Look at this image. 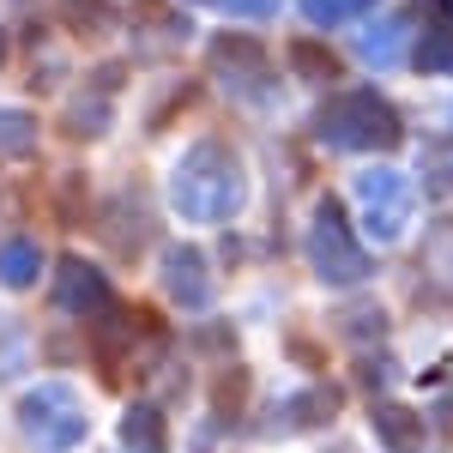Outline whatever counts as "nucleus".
<instances>
[{
  "label": "nucleus",
  "mask_w": 453,
  "mask_h": 453,
  "mask_svg": "<svg viewBox=\"0 0 453 453\" xmlns=\"http://www.w3.org/2000/svg\"><path fill=\"white\" fill-rule=\"evenodd\" d=\"M248 200V175L242 157L224 140H200L175 157L170 170V206L188 218V224H230Z\"/></svg>",
  "instance_id": "obj_1"
},
{
  "label": "nucleus",
  "mask_w": 453,
  "mask_h": 453,
  "mask_svg": "<svg viewBox=\"0 0 453 453\" xmlns=\"http://www.w3.org/2000/svg\"><path fill=\"white\" fill-rule=\"evenodd\" d=\"M314 140L333 145V151H393L405 140V127L381 91H339L314 115Z\"/></svg>",
  "instance_id": "obj_2"
},
{
  "label": "nucleus",
  "mask_w": 453,
  "mask_h": 453,
  "mask_svg": "<svg viewBox=\"0 0 453 453\" xmlns=\"http://www.w3.org/2000/svg\"><path fill=\"white\" fill-rule=\"evenodd\" d=\"M309 266L320 284H333V290H350V284L369 279V254H363V242L350 236L345 211H339V200H320L314 206V224H309Z\"/></svg>",
  "instance_id": "obj_3"
},
{
  "label": "nucleus",
  "mask_w": 453,
  "mask_h": 453,
  "mask_svg": "<svg viewBox=\"0 0 453 453\" xmlns=\"http://www.w3.org/2000/svg\"><path fill=\"white\" fill-rule=\"evenodd\" d=\"M411 206H418V188H411V175L405 170H375L357 175V211H363V230H369V242H399L405 236V224H411Z\"/></svg>",
  "instance_id": "obj_4"
},
{
  "label": "nucleus",
  "mask_w": 453,
  "mask_h": 453,
  "mask_svg": "<svg viewBox=\"0 0 453 453\" xmlns=\"http://www.w3.org/2000/svg\"><path fill=\"white\" fill-rule=\"evenodd\" d=\"M19 418H25V435L36 441V453H67L85 441V411H79V399H73L67 381H42L25 393V405H19Z\"/></svg>",
  "instance_id": "obj_5"
},
{
  "label": "nucleus",
  "mask_w": 453,
  "mask_h": 453,
  "mask_svg": "<svg viewBox=\"0 0 453 453\" xmlns=\"http://www.w3.org/2000/svg\"><path fill=\"white\" fill-rule=\"evenodd\" d=\"M211 73L224 79V91H236L248 104L266 97V49L248 42V36H218L211 42Z\"/></svg>",
  "instance_id": "obj_6"
},
{
  "label": "nucleus",
  "mask_w": 453,
  "mask_h": 453,
  "mask_svg": "<svg viewBox=\"0 0 453 453\" xmlns=\"http://www.w3.org/2000/svg\"><path fill=\"white\" fill-rule=\"evenodd\" d=\"M55 303L67 314H85V320H97V314L115 309V303H109V279L97 266H85V260H61V273H55Z\"/></svg>",
  "instance_id": "obj_7"
},
{
  "label": "nucleus",
  "mask_w": 453,
  "mask_h": 453,
  "mask_svg": "<svg viewBox=\"0 0 453 453\" xmlns=\"http://www.w3.org/2000/svg\"><path fill=\"white\" fill-rule=\"evenodd\" d=\"M164 284H170V296L181 309H211V290H218L200 248H170L164 254Z\"/></svg>",
  "instance_id": "obj_8"
},
{
  "label": "nucleus",
  "mask_w": 453,
  "mask_h": 453,
  "mask_svg": "<svg viewBox=\"0 0 453 453\" xmlns=\"http://www.w3.org/2000/svg\"><path fill=\"white\" fill-rule=\"evenodd\" d=\"M405 42H411V19L381 12L369 31H357V55H363L375 73H387V67H399V61H405Z\"/></svg>",
  "instance_id": "obj_9"
},
{
  "label": "nucleus",
  "mask_w": 453,
  "mask_h": 453,
  "mask_svg": "<svg viewBox=\"0 0 453 453\" xmlns=\"http://www.w3.org/2000/svg\"><path fill=\"white\" fill-rule=\"evenodd\" d=\"M375 435L387 453H423V418L405 405H375Z\"/></svg>",
  "instance_id": "obj_10"
},
{
  "label": "nucleus",
  "mask_w": 453,
  "mask_h": 453,
  "mask_svg": "<svg viewBox=\"0 0 453 453\" xmlns=\"http://www.w3.org/2000/svg\"><path fill=\"white\" fill-rule=\"evenodd\" d=\"M121 448L127 453H170L164 411H157V405H134V411L121 418Z\"/></svg>",
  "instance_id": "obj_11"
},
{
  "label": "nucleus",
  "mask_w": 453,
  "mask_h": 453,
  "mask_svg": "<svg viewBox=\"0 0 453 453\" xmlns=\"http://www.w3.org/2000/svg\"><path fill=\"white\" fill-rule=\"evenodd\" d=\"M109 91H115V67L97 73L91 97H73V104H67V127H73V134H104V127H109Z\"/></svg>",
  "instance_id": "obj_12"
},
{
  "label": "nucleus",
  "mask_w": 453,
  "mask_h": 453,
  "mask_svg": "<svg viewBox=\"0 0 453 453\" xmlns=\"http://www.w3.org/2000/svg\"><path fill=\"white\" fill-rule=\"evenodd\" d=\"M36 273H42V248H36L31 236L0 242V284H6V290H31Z\"/></svg>",
  "instance_id": "obj_13"
},
{
  "label": "nucleus",
  "mask_w": 453,
  "mask_h": 453,
  "mask_svg": "<svg viewBox=\"0 0 453 453\" xmlns=\"http://www.w3.org/2000/svg\"><path fill=\"white\" fill-rule=\"evenodd\" d=\"M36 140H42V127H36V115L25 109H0V157H36Z\"/></svg>",
  "instance_id": "obj_14"
},
{
  "label": "nucleus",
  "mask_w": 453,
  "mask_h": 453,
  "mask_svg": "<svg viewBox=\"0 0 453 453\" xmlns=\"http://www.w3.org/2000/svg\"><path fill=\"white\" fill-rule=\"evenodd\" d=\"M339 411V387H309L284 405V429H303V423H326Z\"/></svg>",
  "instance_id": "obj_15"
},
{
  "label": "nucleus",
  "mask_w": 453,
  "mask_h": 453,
  "mask_svg": "<svg viewBox=\"0 0 453 453\" xmlns=\"http://www.w3.org/2000/svg\"><path fill=\"white\" fill-rule=\"evenodd\" d=\"M375 0H303V19H309L314 31H339L350 19H363Z\"/></svg>",
  "instance_id": "obj_16"
},
{
  "label": "nucleus",
  "mask_w": 453,
  "mask_h": 453,
  "mask_svg": "<svg viewBox=\"0 0 453 453\" xmlns=\"http://www.w3.org/2000/svg\"><path fill=\"white\" fill-rule=\"evenodd\" d=\"M418 67H423V73H453V25H435V31H423V42H418Z\"/></svg>",
  "instance_id": "obj_17"
},
{
  "label": "nucleus",
  "mask_w": 453,
  "mask_h": 453,
  "mask_svg": "<svg viewBox=\"0 0 453 453\" xmlns=\"http://www.w3.org/2000/svg\"><path fill=\"white\" fill-rule=\"evenodd\" d=\"M200 6H218L230 19H273L279 12V0H200Z\"/></svg>",
  "instance_id": "obj_18"
},
{
  "label": "nucleus",
  "mask_w": 453,
  "mask_h": 453,
  "mask_svg": "<svg viewBox=\"0 0 453 453\" xmlns=\"http://www.w3.org/2000/svg\"><path fill=\"white\" fill-rule=\"evenodd\" d=\"M290 61H296L303 73H314V79H333V55H320V49H309V42H296Z\"/></svg>",
  "instance_id": "obj_19"
}]
</instances>
